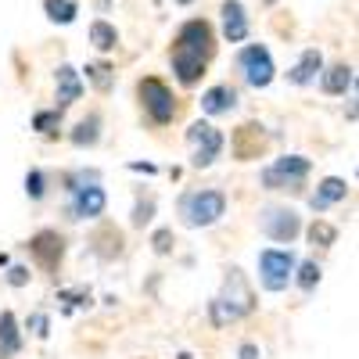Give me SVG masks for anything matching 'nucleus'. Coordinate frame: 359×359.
I'll use <instances>...</instances> for the list:
<instances>
[{
    "mask_svg": "<svg viewBox=\"0 0 359 359\" xmlns=\"http://www.w3.org/2000/svg\"><path fill=\"white\" fill-rule=\"evenodd\" d=\"M230 208V198L226 191L219 187H194V191H184L180 194V223L191 226V230H205V226H216Z\"/></svg>",
    "mask_w": 359,
    "mask_h": 359,
    "instance_id": "1",
    "label": "nucleus"
},
{
    "mask_svg": "<svg viewBox=\"0 0 359 359\" xmlns=\"http://www.w3.org/2000/svg\"><path fill=\"white\" fill-rule=\"evenodd\" d=\"M176 359H194L191 352H176Z\"/></svg>",
    "mask_w": 359,
    "mask_h": 359,
    "instance_id": "39",
    "label": "nucleus"
},
{
    "mask_svg": "<svg viewBox=\"0 0 359 359\" xmlns=\"http://www.w3.org/2000/svg\"><path fill=\"white\" fill-rule=\"evenodd\" d=\"M62 123H65V108H40V111H33V126L40 137H47V140H54L57 133H62Z\"/></svg>",
    "mask_w": 359,
    "mask_h": 359,
    "instance_id": "23",
    "label": "nucleus"
},
{
    "mask_svg": "<svg viewBox=\"0 0 359 359\" xmlns=\"http://www.w3.org/2000/svg\"><path fill=\"white\" fill-rule=\"evenodd\" d=\"M25 252H29V259L36 262V269H43V273H57L62 262H65V233L54 230V226H43V230H36L25 241Z\"/></svg>",
    "mask_w": 359,
    "mask_h": 359,
    "instance_id": "8",
    "label": "nucleus"
},
{
    "mask_svg": "<svg viewBox=\"0 0 359 359\" xmlns=\"http://www.w3.org/2000/svg\"><path fill=\"white\" fill-rule=\"evenodd\" d=\"M266 126L262 123H245V126H237L233 137H230V151L237 162H252L262 155V147H266Z\"/></svg>",
    "mask_w": 359,
    "mask_h": 359,
    "instance_id": "13",
    "label": "nucleus"
},
{
    "mask_svg": "<svg viewBox=\"0 0 359 359\" xmlns=\"http://www.w3.org/2000/svg\"><path fill=\"white\" fill-rule=\"evenodd\" d=\"M172 245H176V237H172L169 226H158V230L151 233V252H155V255H169Z\"/></svg>",
    "mask_w": 359,
    "mask_h": 359,
    "instance_id": "32",
    "label": "nucleus"
},
{
    "mask_svg": "<svg viewBox=\"0 0 359 359\" xmlns=\"http://www.w3.org/2000/svg\"><path fill=\"white\" fill-rule=\"evenodd\" d=\"M237 108V90L230 83H216V86H208L205 94H201V111L208 118H216V115H230Z\"/></svg>",
    "mask_w": 359,
    "mask_h": 359,
    "instance_id": "19",
    "label": "nucleus"
},
{
    "mask_svg": "<svg viewBox=\"0 0 359 359\" xmlns=\"http://www.w3.org/2000/svg\"><path fill=\"white\" fill-rule=\"evenodd\" d=\"M259 284L269 294L287 291V284H294V269H298V255L287 248H262L259 252Z\"/></svg>",
    "mask_w": 359,
    "mask_h": 359,
    "instance_id": "4",
    "label": "nucleus"
},
{
    "mask_svg": "<svg viewBox=\"0 0 359 359\" xmlns=\"http://www.w3.org/2000/svg\"><path fill=\"white\" fill-rule=\"evenodd\" d=\"M4 280H8V287H29V280H33V269L22 266V262H15V266H8Z\"/></svg>",
    "mask_w": 359,
    "mask_h": 359,
    "instance_id": "33",
    "label": "nucleus"
},
{
    "mask_svg": "<svg viewBox=\"0 0 359 359\" xmlns=\"http://www.w3.org/2000/svg\"><path fill=\"white\" fill-rule=\"evenodd\" d=\"M172 4H180V8H191V4H194V0H172Z\"/></svg>",
    "mask_w": 359,
    "mask_h": 359,
    "instance_id": "38",
    "label": "nucleus"
},
{
    "mask_svg": "<svg viewBox=\"0 0 359 359\" xmlns=\"http://www.w3.org/2000/svg\"><path fill=\"white\" fill-rule=\"evenodd\" d=\"M355 176H359V172H355Z\"/></svg>",
    "mask_w": 359,
    "mask_h": 359,
    "instance_id": "40",
    "label": "nucleus"
},
{
    "mask_svg": "<svg viewBox=\"0 0 359 359\" xmlns=\"http://www.w3.org/2000/svg\"><path fill=\"white\" fill-rule=\"evenodd\" d=\"M86 83L97 90V94H111V86H115V69L108 62H86Z\"/></svg>",
    "mask_w": 359,
    "mask_h": 359,
    "instance_id": "26",
    "label": "nucleus"
},
{
    "mask_svg": "<svg viewBox=\"0 0 359 359\" xmlns=\"http://www.w3.org/2000/svg\"><path fill=\"white\" fill-rule=\"evenodd\" d=\"M43 15L54 25H72L76 15H79V4H76V0H43Z\"/></svg>",
    "mask_w": 359,
    "mask_h": 359,
    "instance_id": "28",
    "label": "nucleus"
},
{
    "mask_svg": "<svg viewBox=\"0 0 359 359\" xmlns=\"http://www.w3.org/2000/svg\"><path fill=\"white\" fill-rule=\"evenodd\" d=\"M0 266H11V255L8 252H0Z\"/></svg>",
    "mask_w": 359,
    "mask_h": 359,
    "instance_id": "37",
    "label": "nucleus"
},
{
    "mask_svg": "<svg viewBox=\"0 0 359 359\" xmlns=\"http://www.w3.org/2000/svg\"><path fill=\"white\" fill-rule=\"evenodd\" d=\"M155 212H158V201H155V194H137V201H133V208H130V226H137V230L151 226Z\"/></svg>",
    "mask_w": 359,
    "mask_h": 359,
    "instance_id": "27",
    "label": "nucleus"
},
{
    "mask_svg": "<svg viewBox=\"0 0 359 359\" xmlns=\"http://www.w3.org/2000/svg\"><path fill=\"white\" fill-rule=\"evenodd\" d=\"M352 86H355V101H352V108H348V115H352V118H359V79H355Z\"/></svg>",
    "mask_w": 359,
    "mask_h": 359,
    "instance_id": "36",
    "label": "nucleus"
},
{
    "mask_svg": "<svg viewBox=\"0 0 359 359\" xmlns=\"http://www.w3.org/2000/svg\"><path fill=\"white\" fill-rule=\"evenodd\" d=\"M130 169H133V172H147V176H155V172H158L155 162H130Z\"/></svg>",
    "mask_w": 359,
    "mask_h": 359,
    "instance_id": "35",
    "label": "nucleus"
},
{
    "mask_svg": "<svg viewBox=\"0 0 359 359\" xmlns=\"http://www.w3.org/2000/svg\"><path fill=\"white\" fill-rule=\"evenodd\" d=\"M25 331L33 334V338H40V341H47V338H50V316L40 313V309L29 313V316H25Z\"/></svg>",
    "mask_w": 359,
    "mask_h": 359,
    "instance_id": "31",
    "label": "nucleus"
},
{
    "mask_svg": "<svg viewBox=\"0 0 359 359\" xmlns=\"http://www.w3.org/2000/svg\"><path fill=\"white\" fill-rule=\"evenodd\" d=\"M83 90H86V83L69 62H62L54 69V101H57V108H72L83 97Z\"/></svg>",
    "mask_w": 359,
    "mask_h": 359,
    "instance_id": "15",
    "label": "nucleus"
},
{
    "mask_svg": "<svg viewBox=\"0 0 359 359\" xmlns=\"http://www.w3.org/2000/svg\"><path fill=\"white\" fill-rule=\"evenodd\" d=\"M187 144H191V165L194 169H208L226 147L223 130H216L208 118H198V123L187 126Z\"/></svg>",
    "mask_w": 359,
    "mask_h": 359,
    "instance_id": "6",
    "label": "nucleus"
},
{
    "mask_svg": "<svg viewBox=\"0 0 359 359\" xmlns=\"http://www.w3.org/2000/svg\"><path fill=\"white\" fill-rule=\"evenodd\" d=\"M25 198L29 201H43L47 198V172L36 169V165L25 172Z\"/></svg>",
    "mask_w": 359,
    "mask_h": 359,
    "instance_id": "30",
    "label": "nucleus"
},
{
    "mask_svg": "<svg viewBox=\"0 0 359 359\" xmlns=\"http://www.w3.org/2000/svg\"><path fill=\"white\" fill-rule=\"evenodd\" d=\"M101 111H90L86 118H79V123L72 126V133H69V140L76 144V147H94L97 140H101Z\"/></svg>",
    "mask_w": 359,
    "mask_h": 359,
    "instance_id": "22",
    "label": "nucleus"
},
{
    "mask_svg": "<svg viewBox=\"0 0 359 359\" xmlns=\"http://www.w3.org/2000/svg\"><path fill=\"white\" fill-rule=\"evenodd\" d=\"M237 69H241V76L252 90H266L277 79V62L266 43H245L237 50Z\"/></svg>",
    "mask_w": 359,
    "mask_h": 359,
    "instance_id": "7",
    "label": "nucleus"
},
{
    "mask_svg": "<svg viewBox=\"0 0 359 359\" xmlns=\"http://www.w3.org/2000/svg\"><path fill=\"white\" fill-rule=\"evenodd\" d=\"M57 309H62V316H72L79 309H90L94 306V291H90L86 284H72V287H57Z\"/></svg>",
    "mask_w": 359,
    "mask_h": 359,
    "instance_id": "21",
    "label": "nucleus"
},
{
    "mask_svg": "<svg viewBox=\"0 0 359 359\" xmlns=\"http://www.w3.org/2000/svg\"><path fill=\"white\" fill-rule=\"evenodd\" d=\"M137 101H140V111H144V118L151 126H169L172 118L180 115V101H176V94H172V86L169 83H162L158 76H144V79H137Z\"/></svg>",
    "mask_w": 359,
    "mask_h": 359,
    "instance_id": "2",
    "label": "nucleus"
},
{
    "mask_svg": "<svg viewBox=\"0 0 359 359\" xmlns=\"http://www.w3.org/2000/svg\"><path fill=\"white\" fill-rule=\"evenodd\" d=\"M237 359H262V348L255 341H241L237 345Z\"/></svg>",
    "mask_w": 359,
    "mask_h": 359,
    "instance_id": "34",
    "label": "nucleus"
},
{
    "mask_svg": "<svg viewBox=\"0 0 359 359\" xmlns=\"http://www.w3.org/2000/svg\"><path fill=\"white\" fill-rule=\"evenodd\" d=\"M259 230L273 245H294L302 237L306 223H302V212L291 205H262L259 208Z\"/></svg>",
    "mask_w": 359,
    "mask_h": 359,
    "instance_id": "5",
    "label": "nucleus"
},
{
    "mask_svg": "<svg viewBox=\"0 0 359 359\" xmlns=\"http://www.w3.org/2000/svg\"><path fill=\"white\" fill-rule=\"evenodd\" d=\"M309 176H313V162L306 155H280L259 172V184L262 191H302Z\"/></svg>",
    "mask_w": 359,
    "mask_h": 359,
    "instance_id": "3",
    "label": "nucleus"
},
{
    "mask_svg": "<svg viewBox=\"0 0 359 359\" xmlns=\"http://www.w3.org/2000/svg\"><path fill=\"white\" fill-rule=\"evenodd\" d=\"M348 198V184L341 176H323L320 184H316V191L309 194V208L320 216V212H327V208H334V205H341Z\"/></svg>",
    "mask_w": 359,
    "mask_h": 359,
    "instance_id": "17",
    "label": "nucleus"
},
{
    "mask_svg": "<svg viewBox=\"0 0 359 359\" xmlns=\"http://www.w3.org/2000/svg\"><path fill=\"white\" fill-rule=\"evenodd\" d=\"M323 50L320 47H306L302 54L294 57V65L287 69V83L291 86H313L316 79H320V72H323Z\"/></svg>",
    "mask_w": 359,
    "mask_h": 359,
    "instance_id": "16",
    "label": "nucleus"
},
{
    "mask_svg": "<svg viewBox=\"0 0 359 359\" xmlns=\"http://www.w3.org/2000/svg\"><path fill=\"white\" fill-rule=\"evenodd\" d=\"M90 43H94L101 54L115 50L118 47V29L108 18H94V22H90Z\"/></svg>",
    "mask_w": 359,
    "mask_h": 359,
    "instance_id": "25",
    "label": "nucleus"
},
{
    "mask_svg": "<svg viewBox=\"0 0 359 359\" xmlns=\"http://www.w3.org/2000/svg\"><path fill=\"white\" fill-rule=\"evenodd\" d=\"M223 40L226 43H245L248 33H252V22H248V8L241 4V0H223Z\"/></svg>",
    "mask_w": 359,
    "mask_h": 359,
    "instance_id": "14",
    "label": "nucleus"
},
{
    "mask_svg": "<svg viewBox=\"0 0 359 359\" xmlns=\"http://www.w3.org/2000/svg\"><path fill=\"white\" fill-rule=\"evenodd\" d=\"M302 233L309 237L313 245H320V248H331V245L338 241V226H334V223H327V219H320V216H316V219H313Z\"/></svg>",
    "mask_w": 359,
    "mask_h": 359,
    "instance_id": "29",
    "label": "nucleus"
},
{
    "mask_svg": "<svg viewBox=\"0 0 359 359\" xmlns=\"http://www.w3.org/2000/svg\"><path fill=\"white\" fill-rule=\"evenodd\" d=\"M320 90L327 97H345L348 90H352V83H355V76H352V65H345V62H334V65H323V72H320Z\"/></svg>",
    "mask_w": 359,
    "mask_h": 359,
    "instance_id": "18",
    "label": "nucleus"
},
{
    "mask_svg": "<svg viewBox=\"0 0 359 359\" xmlns=\"http://www.w3.org/2000/svg\"><path fill=\"white\" fill-rule=\"evenodd\" d=\"M323 280V266L316 259H298V269H294V287L302 294H313Z\"/></svg>",
    "mask_w": 359,
    "mask_h": 359,
    "instance_id": "24",
    "label": "nucleus"
},
{
    "mask_svg": "<svg viewBox=\"0 0 359 359\" xmlns=\"http://www.w3.org/2000/svg\"><path fill=\"white\" fill-rule=\"evenodd\" d=\"M25 345V334H22V323L11 309H0V359H15Z\"/></svg>",
    "mask_w": 359,
    "mask_h": 359,
    "instance_id": "20",
    "label": "nucleus"
},
{
    "mask_svg": "<svg viewBox=\"0 0 359 359\" xmlns=\"http://www.w3.org/2000/svg\"><path fill=\"white\" fill-rule=\"evenodd\" d=\"M172 47L194 50V54H201V57L212 62V54H216V29H212V22H208V18H187L184 25L176 29Z\"/></svg>",
    "mask_w": 359,
    "mask_h": 359,
    "instance_id": "11",
    "label": "nucleus"
},
{
    "mask_svg": "<svg viewBox=\"0 0 359 359\" xmlns=\"http://www.w3.org/2000/svg\"><path fill=\"white\" fill-rule=\"evenodd\" d=\"M219 298L233 309L237 320H248V316L259 309V298H255V291H252V284H248V277H245V269H241V266H230V269H226Z\"/></svg>",
    "mask_w": 359,
    "mask_h": 359,
    "instance_id": "9",
    "label": "nucleus"
},
{
    "mask_svg": "<svg viewBox=\"0 0 359 359\" xmlns=\"http://www.w3.org/2000/svg\"><path fill=\"white\" fill-rule=\"evenodd\" d=\"M104 208H108V194L101 187V180H90V184L69 191V219L76 223H94L104 216Z\"/></svg>",
    "mask_w": 359,
    "mask_h": 359,
    "instance_id": "10",
    "label": "nucleus"
},
{
    "mask_svg": "<svg viewBox=\"0 0 359 359\" xmlns=\"http://www.w3.org/2000/svg\"><path fill=\"white\" fill-rule=\"evenodd\" d=\"M169 65H172V76H176L180 86H198L205 79L208 57H201L194 50H184V47H172L169 50Z\"/></svg>",
    "mask_w": 359,
    "mask_h": 359,
    "instance_id": "12",
    "label": "nucleus"
}]
</instances>
